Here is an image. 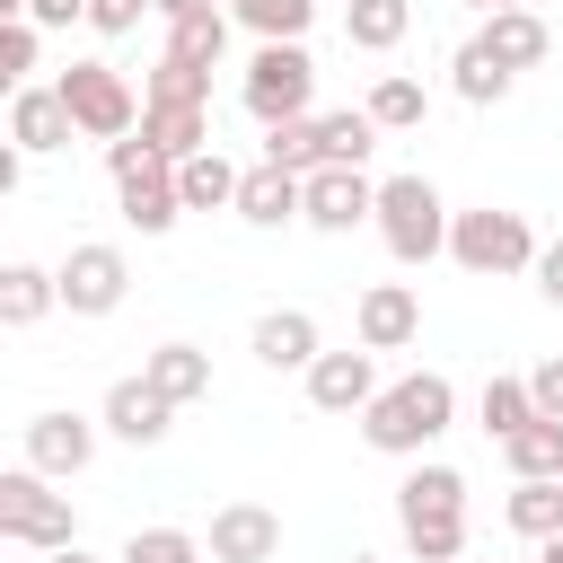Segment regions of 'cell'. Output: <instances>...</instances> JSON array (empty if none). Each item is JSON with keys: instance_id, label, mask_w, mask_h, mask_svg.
<instances>
[{"instance_id": "cell-7", "label": "cell", "mask_w": 563, "mask_h": 563, "mask_svg": "<svg viewBox=\"0 0 563 563\" xmlns=\"http://www.w3.org/2000/svg\"><path fill=\"white\" fill-rule=\"evenodd\" d=\"M308 97H317V62H308V44H255V62H246V79H238V106L273 132V123H299Z\"/></svg>"}, {"instance_id": "cell-14", "label": "cell", "mask_w": 563, "mask_h": 563, "mask_svg": "<svg viewBox=\"0 0 563 563\" xmlns=\"http://www.w3.org/2000/svg\"><path fill=\"white\" fill-rule=\"evenodd\" d=\"M70 106H62V88H9V150H26V158H44V150H70Z\"/></svg>"}, {"instance_id": "cell-33", "label": "cell", "mask_w": 563, "mask_h": 563, "mask_svg": "<svg viewBox=\"0 0 563 563\" xmlns=\"http://www.w3.org/2000/svg\"><path fill=\"white\" fill-rule=\"evenodd\" d=\"M475 413H484V431H493V440H510V431H528V422H537V396H528V378H484Z\"/></svg>"}, {"instance_id": "cell-9", "label": "cell", "mask_w": 563, "mask_h": 563, "mask_svg": "<svg viewBox=\"0 0 563 563\" xmlns=\"http://www.w3.org/2000/svg\"><path fill=\"white\" fill-rule=\"evenodd\" d=\"M123 290H132V264H123V246H106V238H79V246L62 255V308H70V317H114V308H123Z\"/></svg>"}, {"instance_id": "cell-30", "label": "cell", "mask_w": 563, "mask_h": 563, "mask_svg": "<svg viewBox=\"0 0 563 563\" xmlns=\"http://www.w3.org/2000/svg\"><path fill=\"white\" fill-rule=\"evenodd\" d=\"M361 106H369V123H378V132H413V123L431 114V97H422V79H405V70H387V79H378V88H369Z\"/></svg>"}, {"instance_id": "cell-40", "label": "cell", "mask_w": 563, "mask_h": 563, "mask_svg": "<svg viewBox=\"0 0 563 563\" xmlns=\"http://www.w3.org/2000/svg\"><path fill=\"white\" fill-rule=\"evenodd\" d=\"M26 18H35V26H70V18H88V0H35Z\"/></svg>"}, {"instance_id": "cell-41", "label": "cell", "mask_w": 563, "mask_h": 563, "mask_svg": "<svg viewBox=\"0 0 563 563\" xmlns=\"http://www.w3.org/2000/svg\"><path fill=\"white\" fill-rule=\"evenodd\" d=\"M185 9H220V0H158V18H185Z\"/></svg>"}, {"instance_id": "cell-25", "label": "cell", "mask_w": 563, "mask_h": 563, "mask_svg": "<svg viewBox=\"0 0 563 563\" xmlns=\"http://www.w3.org/2000/svg\"><path fill=\"white\" fill-rule=\"evenodd\" d=\"M238 176L246 167H229L220 150H202V158L176 167V194H185V211H238Z\"/></svg>"}, {"instance_id": "cell-13", "label": "cell", "mask_w": 563, "mask_h": 563, "mask_svg": "<svg viewBox=\"0 0 563 563\" xmlns=\"http://www.w3.org/2000/svg\"><path fill=\"white\" fill-rule=\"evenodd\" d=\"M202 545H211V563H273L282 554V519L264 501H220Z\"/></svg>"}, {"instance_id": "cell-28", "label": "cell", "mask_w": 563, "mask_h": 563, "mask_svg": "<svg viewBox=\"0 0 563 563\" xmlns=\"http://www.w3.org/2000/svg\"><path fill=\"white\" fill-rule=\"evenodd\" d=\"M449 79H457V97H466V106H501V97L519 88V70H501V62H493V53L475 44V35L457 44V62H449Z\"/></svg>"}, {"instance_id": "cell-8", "label": "cell", "mask_w": 563, "mask_h": 563, "mask_svg": "<svg viewBox=\"0 0 563 563\" xmlns=\"http://www.w3.org/2000/svg\"><path fill=\"white\" fill-rule=\"evenodd\" d=\"M53 88H62L70 123H79L88 141H106V150H114V141H132V132H141V97H132V79H123L114 62H70Z\"/></svg>"}, {"instance_id": "cell-39", "label": "cell", "mask_w": 563, "mask_h": 563, "mask_svg": "<svg viewBox=\"0 0 563 563\" xmlns=\"http://www.w3.org/2000/svg\"><path fill=\"white\" fill-rule=\"evenodd\" d=\"M537 299H545V308H563V238L537 255Z\"/></svg>"}, {"instance_id": "cell-2", "label": "cell", "mask_w": 563, "mask_h": 563, "mask_svg": "<svg viewBox=\"0 0 563 563\" xmlns=\"http://www.w3.org/2000/svg\"><path fill=\"white\" fill-rule=\"evenodd\" d=\"M449 422H457V387H449L440 369H413V378H396V387H378V396H369L361 440H369L378 457H422Z\"/></svg>"}, {"instance_id": "cell-47", "label": "cell", "mask_w": 563, "mask_h": 563, "mask_svg": "<svg viewBox=\"0 0 563 563\" xmlns=\"http://www.w3.org/2000/svg\"><path fill=\"white\" fill-rule=\"evenodd\" d=\"M466 9H493V0H466Z\"/></svg>"}, {"instance_id": "cell-38", "label": "cell", "mask_w": 563, "mask_h": 563, "mask_svg": "<svg viewBox=\"0 0 563 563\" xmlns=\"http://www.w3.org/2000/svg\"><path fill=\"white\" fill-rule=\"evenodd\" d=\"M528 396H537V413H545V422H563V352L528 369Z\"/></svg>"}, {"instance_id": "cell-16", "label": "cell", "mask_w": 563, "mask_h": 563, "mask_svg": "<svg viewBox=\"0 0 563 563\" xmlns=\"http://www.w3.org/2000/svg\"><path fill=\"white\" fill-rule=\"evenodd\" d=\"M97 422H106L114 440H132V449H158V440L176 431V405H167V396H158L150 378H114V387H106V413H97Z\"/></svg>"}, {"instance_id": "cell-37", "label": "cell", "mask_w": 563, "mask_h": 563, "mask_svg": "<svg viewBox=\"0 0 563 563\" xmlns=\"http://www.w3.org/2000/svg\"><path fill=\"white\" fill-rule=\"evenodd\" d=\"M150 9H158V0H88V26H97V35H132Z\"/></svg>"}, {"instance_id": "cell-44", "label": "cell", "mask_w": 563, "mask_h": 563, "mask_svg": "<svg viewBox=\"0 0 563 563\" xmlns=\"http://www.w3.org/2000/svg\"><path fill=\"white\" fill-rule=\"evenodd\" d=\"M26 9H35V0H0V18H26Z\"/></svg>"}, {"instance_id": "cell-3", "label": "cell", "mask_w": 563, "mask_h": 563, "mask_svg": "<svg viewBox=\"0 0 563 563\" xmlns=\"http://www.w3.org/2000/svg\"><path fill=\"white\" fill-rule=\"evenodd\" d=\"M106 167H114V202H123V220H132L141 238H167V229L185 220L176 158H158L141 132H132V141H114V150H106Z\"/></svg>"}, {"instance_id": "cell-20", "label": "cell", "mask_w": 563, "mask_h": 563, "mask_svg": "<svg viewBox=\"0 0 563 563\" xmlns=\"http://www.w3.org/2000/svg\"><path fill=\"white\" fill-rule=\"evenodd\" d=\"M141 141L185 167V158L211 150V106H141Z\"/></svg>"}, {"instance_id": "cell-32", "label": "cell", "mask_w": 563, "mask_h": 563, "mask_svg": "<svg viewBox=\"0 0 563 563\" xmlns=\"http://www.w3.org/2000/svg\"><path fill=\"white\" fill-rule=\"evenodd\" d=\"M501 519L519 528V537H563V484H510V501H501Z\"/></svg>"}, {"instance_id": "cell-34", "label": "cell", "mask_w": 563, "mask_h": 563, "mask_svg": "<svg viewBox=\"0 0 563 563\" xmlns=\"http://www.w3.org/2000/svg\"><path fill=\"white\" fill-rule=\"evenodd\" d=\"M141 106H211V70H194V62H167V53H158V70L141 79Z\"/></svg>"}, {"instance_id": "cell-45", "label": "cell", "mask_w": 563, "mask_h": 563, "mask_svg": "<svg viewBox=\"0 0 563 563\" xmlns=\"http://www.w3.org/2000/svg\"><path fill=\"white\" fill-rule=\"evenodd\" d=\"M493 9H537V0H493Z\"/></svg>"}, {"instance_id": "cell-5", "label": "cell", "mask_w": 563, "mask_h": 563, "mask_svg": "<svg viewBox=\"0 0 563 563\" xmlns=\"http://www.w3.org/2000/svg\"><path fill=\"white\" fill-rule=\"evenodd\" d=\"M537 255H545V246H537V229H528L519 211H493V202H484V211H457V220H449V264L475 273V282L537 273Z\"/></svg>"}, {"instance_id": "cell-35", "label": "cell", "mask_w": 563, "mask_h": 563, "mask_svg": "<svg viewBox=\"0 0 563 563\" xmlns=\"http://www.w3.org/2000/svg\"><path fill=\"white\" fill-rule=\"evenodd\" d=\"M202 554H211V545H202V537H185V528H141L114 563H202Z\"/></svg>"}, {"instance_id": "cell-10", "label": "cell", "mask_w": 563, "mask_h": 563, "mask_svg": "<svg viewBox=\"0 0 563 563\" xmlns=\"http://www.w3.org/2000/svg\"><path fill=\"white\" fill-rule=\"evenodd\" d=\"M308 229H325V238H352L361 220H378V185L361 176V167H317L308 176V211H299Z\"/></svg>"}, {"instance_id": "cell-23", "label": "cell", "mask_w": 563, "mask_h": 563, "mask_svg": "<svg viewBox=\"0 0 563 563\" xmlns=\"http://www.w3.org/2000/svg\"><path fill=\"white\" fill-rule=\"evenodd\" d=\"M220 53H229V9H185V18H167V62L220 70Z\"/></svg>"}, {"instance_id": "cell-27", "label": "cell", "mask_w": 563, "mask_h": 563, "mask_svg": "<svg viewBox=\"0 0 563 563\" xmlns=\"http://www.w3.org/2000/svg\"><path fill=\"white\" fill-rule=\"evenodd\" d=\"M229 18L255 35V44H299L317 26V0H229Z\"/></svg>"}, {"instance_id": "cell-26", "label": "cell", "mask_w": 563, "mask_h": 563, "mask_svg": "<svg viewBox=\"0 0 563 563\" xmlns=\"http://www.w3.org/2000/svg\"><path fill=\"white\" fill-rule=\"evenodd\" d=\"M501 457H510V475H519V484H554V475H563V422H545V413H537L528 431H510V440H501Z\"/></svg>"}, {"instance_id": "cell-19", "label": "cell", "mask_w": 563, "mask_h": 563, "mask_svg": "<svg viewBox=\"0 0 563 563\" xmlns=\"http://www.w3.org/2000/svg\"><path fill=\"white\" fill-rule=\"evenodd\" d=\"M299 211H308V176H282V167H264V158L238 176V220H246V229H282V220H299Z\"/></svg>"}, {"instance_id": "cell-24", "label": "cell", "mask_w": 563, "mask_h": 563, "mask_svg": "<svg viewBox=\"0 0 563 563\" xmlns=\"http://www.w3.org/2000/svg\"><path fill=\"white\" fill-rule=\"evenodd\" d=\"M343 35L361 53H396L413 35V0H343Z\"/></svg>"}, {"instance_id": "cell-1", "label": "cell", "mask_w": 563, "mask_h": 563, "mask_svg": "<svg viewBox=\"0 0 563 563\" xmlns=\"http://www.w3.org/2000/svg\"><path fill=\"white\" fill-rule=\"evenodd\" d=\"M396 528H405L413 563H466V475L440 466V457H422L396 484Z\"/></svg>"}, {"instance_id": "cell-18", "label": "cell", "mask_w": 563, "mask_h": 563, "mask_svg": "<svg viewBox=\"0 0 563 563\" xmlns=\"http://www.w3.org/2000/svg\"><path fill=\"white\" fill-rule=\"evenodd\" d=\"M475 44H484L501 70H537V62L554 53V35H545V18H537V9H484Z\"/></svg>"}, {"instance_id": "cell-12", "label": "cell", "mask_w": 563, "mask_h": 563, "mask_svg": "<svg viewBox=\"0 0 563 563\" xmlns=\"http://www.w3.org/2000/svg\"><path fill=\"white\" fill-rule=\"evenodd\" d=\"M352 334H361V352H405V343L422 334V299H413L405 282H369V290L352 299Z\"/></svg>"}, {"instance_id": "cell-22", "label": "cell", "mask_w": 563, "mask_h": 563, "mask_svg": "<svg viewBox=\"0 0 563 563\" xmlns=\"http://www.w3.org/2000/svg\"><path fill=\"white\" fill-rule=\"evenodd\" d=\"M44 308H62V273H44V264H9V273H0V325L26 334Z\"/></svg>"}, {"instance_id": "cell-4", "label": "cell", "mask_w": 563, "mask_h": 563, "mask_svg": "<svg viewBox=\"0 0 563 563\" xmlns=\"http://www.w3.org/2000/svg\"><path fill=\"white\" fill-rule=\"evenodd\" d=\"M449 202H440V185L431 176H387L378 185V238H387V255L396 264H431V255H449Z\"/></svg>"}, {"instance_id": "cell-6", "label": "cell", "mask_w": 563, "mask_h": 563, "mask_svg": "<svg viewBox=\"0 0 563 563\" xmlns=\"http://www.w3.org/2000/svg\"><path fill=\"white\" fill-rule=\"evenodd\" d=\"M0 537L26 554H62V545H79V510H70V493H53V475L9 466L0 475Z\"/></svg>"}, {"instance_id": "cell-46", "label": "cell", "mask_w": 563, "mask_h": 563, "mask_svg": "<svg viewBox=\"0 0 563 563\" xmlns=\"http://www.w3.org/2000/svg\"><path fill=\"white\" fill-rule=\"evenodd\" d=\"M343 563H378V554H343Z\"/></svg>"}, {"instance_id": "cell-15", "label": "cell", "mask_w": 563, "mask_h": 563, "mask_svg": "<svg viewBox=\"0 0 563 563\" xmlns=\"http://www.w3.org/2000/svg\"><path fill=\"white\" fill-rule=\"evenodd\" d=\"M246 352L264 361V369H317V352H325V334H317V317L308 308H264L255 317V334H246Z\"/></svg>"}, {"instance_id": "cell-21", "label": "cell", "mask_w": 563, "mask_h": 563, "mask_svg": "<svg viewBox=\"0 0 563 563\" xmlns=\"http://www.w3.org/2000/svg\"><path fill=\"white\" fill-rule=\"evenodd\" d=\"M141 378H150L167 405H194V396H211V352H202V343H158V352L141 361Z\"/></svg>"}, {"instance_id": "cell-48", "label": "cell", "mask_w": 563, "mask_h": 563, "mask_svg": "<svg viewBox=\"0 0 563 563\" xmlns=\"http://www.w3.org/2000/svg\"><path fill=\"white\" fill-rule=\"evenodd\" d=\"M554 484H563V475H554Z\"/></svg>"}, {"instance_id": "cell-29", "label": "cell", "mask_w": 563, "mask_h": 563, "mask_svg": "<svg viewBox=\"0 0 563 563\" xmlns=\"http://www.w3.org/2000/svg\"><path fill=\"white\" fill-rule=\"evenodd\" d=\"M264 167H282V176H317V167H325V132H317V114L273 123V132H264Z\"/></svg>"}, {"instance_id": "cell-17", "label": "cell", "mask_w": 563, "mask_h": 563, "mask_svg": "<svg viewBox=\"0 0 563 563\" xmlns=\"http://www.w3.org/2000/svg\"><path fill=\"white\" fill-rule=\"evenodd\" d=\"M369 396H378V361L369 352H317V369H308V405L317 413H369Z\"/></svg>"}, {"instance_id": "cell-42", "label": "cell", "mask_w": 563, "mask_h": 563, "mask_svg": "<svg viewBox=\"0 0 563 563\" xmlns=\"http://www.w3.org/2000/svg\"><path fill=\"white\" fill-rule=\"evenodd\" d=\"M44 563H97V554H88V545H62V554H44Z\"/></svg>"}, {"instance_id": "cell-11", "label": "cell", "mask_w": 563, "mask_h": 563, "mask_svg": "<svg viewBox=\"0 0 563 563\" xmlns=\"http://www.w3.org/2000/svg\"><path fill=\"white\" fill-rule=\"evenodd\" d=\"M97 431H106V422H88V413H35V422H26V457H18V466H35V475L70 484V475L97 457Z\"/></svg>"}, {"instance_id": "cell-36", "label": "cell", "mask_w": 563, "mask_h": 563, "mask_svg": "<svg viewBox=\"0 0 563 563\" xmlns=\"http://www.w3.org/2000/svg\"><path fill=\"white\" fill-rule=\"evenodd\" d=\"M35 44H44V26H35V18H0V79H9V88H26Z\"/></svg>"}, {"instance_id": "cell-43", "label": "cell", "mask_w": 563, "mask_h": 563, "mask_svg": "<svg viewBox=\"0 0 563 563\" xmlns=\"http://www.w3.org/2000/svg\"><path fill=\"white\" fill-rule=\"evenodd\" d=\"M537 563H563V537H545V545H537Z\"/></svg>"}, {"instance_id": "cell-31", "label": "cell", "mask_w": 563, "mask_h": 563, "mask_svg": "<svg viewBox=\"0 0 563 563\" xmlns=\"http://www.w3.org/2000/svg\"><path fill=\"white\" fill-rule=\"evenodd\" d=\"M317 132H325V167H369V150H378V123H369V106L317 114Z\"/></svg>"}]
</instances>
